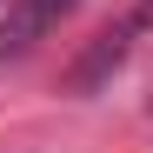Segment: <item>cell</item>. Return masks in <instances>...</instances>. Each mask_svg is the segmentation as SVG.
I'll return each mask as SVG.
<instances>
[{
  "instance_id": "6da1fadb",
  "label": "cell",
  "mask_w": 153,
  "mask_h": 153,
  "mask_svg": "<svg viewBox=\"0 0 153 153\" xmlns=\"http://www.w3.org/2000/svg\"><path fill=\"white\" fill-rule=\"evenodd\" d=\"M146 27H153V0H133L120 20H107V27L93 33V47L80 53V67L67 73V87H73V93H100V87L120 73V60L140 47V33H146Z\"/></svg>"
},
{
  "instance_id": "7a4b0ae2",
  "label": "cell",
  "mask_w": 153,
  "mask_h": 153,
  "mask_svg": "<svg viewBox=\"0 0 153 153\" xmlns=\"http://www.w3.org/2000/svg\"><path fill=\"white\" fill-rule=\"evenodd\" d=\"M73 7H80V0H13V7H7V20H0V60L33 53V47L53 33Z\"/></svg>"
}]
</instances>
